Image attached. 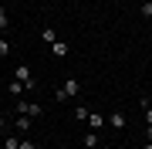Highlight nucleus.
Segmentation results:
<instances>
[{
    "label": "nucleus",
    "instance_id": "nucleus-1",
    "mask_svg": "<svg viewBox=\"0 0 152 149\" xmlns=\"http://www.w3.org/2000/svg\"><path fill=\"white\" fill-rule=\"evenodd\" d=\"M78 95H81V81L71 75L68 81H64V85H61V88L54 92V98H58V102H71V98H78Z\"/></svg>",
    "mask_w": 152,
    "mask_h": 149
},
{
    "label": "nucleus",
    "instance_id": "nucleus-17",
    "mask_svg": "<svg viewBox=\"0 0 152 149\" xmlns=\"http://www.w3.org/2000/svg\"><path fill=\"white\" fill-rule=\"evenodd\" d=\"M20 149H37V142L34 139H20Z\"/></svg>",
    "mask_w": 152,
    "mask_h": 149
},
{
    "label": "nucleus",
    "instance_id": "nucleus-14",
    "mask_svg": "<svg viewBox=\"0 0 152 149\" xmlns=\"http://www.w3.org/2000/svg\"><path fill=\"white\" fill-rule=\"evenodd\" d=\"M139 14L145 17V21H152V0H145V4H139Z\"/></svg>",
    "mask_w": 152,
    "mask_h": 149
},
{
    "label": "nucleus",
    "instance_id": "nucleus-16",
    "mask_svg": "<svg viewBox=\"0 0 152 149\" xmlns=\"http://www.w3.org/2000/svg\"><path fill=\"white\" fill-rule=\"evenodd\" d=\"M7 54H10V41L0 37V58H7Z\"/></svg>",
    "mask_w": 152,
    "mask_h": 149
},
{
    "label": "nucleus",
    "instance_id": "nucleus-20",
    "mask_svg": "<svg viewBox=\"0 0 152 149\" xmlns=\"http://www.w3.org/2000/svg\"><path fill=\"white\" fill-rule=\"evenodd\" d=\"M142 149H152V142H149V139H145V142H142Z\"/></svg>",
    "mask_w": 152,
    "mask_h": 149
},
{
    "label": "nucleus",
    "instance_id": "nucleus-6",
    "mask_svg": "<svg viewBox=\"0 0 152 149\" xmlns=\"http://www.w3.org/2000/svg\"><path fill=\"white\" fill-rule=\"evenodd\" d=\"M108 126L112 129H125V126H129V122H125V112H112V115H108Z\"/></svg>",
    "mask_w": 152,
    "mask_h": 149
},
{
    "label": "nucleus",
    "instance_id": "nucleus-18",
    "mask_svg": "<svg viewBox=\"0 0 152 149\" xmlns=\"http://www.w3.org/2000/svg\"><path fill=\"white\" fill-rule=\"evenodd\" d=\"M145 139H149V142H152V126H145Z\"/></svg>",
    "mask_w": 152,
    "mask_h": 149
},
{
    "label": "nucleus",
    "instance_id": "nucleus-10",
    "mask_svg": "<svg viewBox=\"0 0 152 149\" xmlns=\"http://www.w3.org/2000/svg\"><path fill=\"white\" fill-rule=\"evenodd\" d=\"M31 115H17V122H14V129H17V132H27V129H31Z\"/></svg>",
    "mask_w": 152,
    "mask_h": 149
},
{
    "label": "nucleus",
    "instance_id": "nucleus-13",
    "mask_svg": "<svg viewBox=\"0 0 152 149\" xmlns=\"http://www.w3.org/2000/svg\"><path fill=\"white\" fill-rule=\"evenodd\" d=\"M4 149H20V139L17 136H4Z\"/></svg>",
    "mask_w": 152,
    "mask_h": 149
},
{
    "label": "nucleus",
    "instance_id": "nucleus-8",
    "mask_svg": "<svg viewBox=\"0 0 152 149\" xmlns=\"http://www.w3.org/2000/svg\"><path fill=\"white\" fill-rule=\"evenodd\" d=\"M88 115H91V109H88L85 102H78V105H75V119H78V122H88Z\"/></svg>",
    "mask_w": 152,
    "mask_h": 149
},
{
    "label": "nucleus",
    "instance_id": "nucleus-9",
    "mask_svg": "<svg viewBox=\"0 0 152 149\" xmlns=\"http://www.w3.org/2000/svg\"><path fill=\"white\" fill-rule=\"evenodd\" d=\"M41 41H44V44L51 48V44L58 41V31H54V27H44V31H41Z\"/></svg>",
    "mask_w": 152,
    "mask_h": 149
},
{
    "label": "nucleus",
    "instance_id": "nucleus-3",
    "mask_svg": "<svg viewBox=\"0 0 152 149\" xmlns=\"http://www.w3.org/2000/svg\"><path fill=\"white\" fill-rule=\"evenodd\" d=\"M17 81H24V85H27V92H34V78H31V68L27 65H17Z\"/></svg>",
    "mask_w": 152,
    "mask_h": 149
},
{
    "label": "nucleus",
    "instance_id": "nucleus-15",
    "mask_svg": "<svg viewBox=\"0 0 152 149\" xmlns=\"http://www.w3.org/2000/svg\"><path fill=\"white\" fill-rule=\"evenodd\" d=\"M7 27H10V17H7V10L0 7V31H7Z\"/></svg>",
    "mask_w": 152,
    "mask_h": 149
},
{
    "label": "nucleus",
    "instance_id": "nucleus-21",
    "mask_svg": "<svg viewBox=\"0 0 152 149\" xmlns=\"http://www.w3.org/2000/svg\"><path fill=\"white\" fill-rule=\"evenodd\" d=\"M139 4H145V0H139Z\"/></svg>",
    "mask_w": 152,
    "mask_h": 149
},
{
    "label": "nucleus",
    "instance_id": "nucleus-4",
    "mask_svg": "<svg viewBox=\"0 0 152 149\" xmlns=\"http://www.w3.org/2000/svg\"><path fill=\"white\" fill-rule=\"evenodd\" d=\"M105 122H108V119H105L102 112H91V115H88V122H85V126L91 129V132H98V129H105Z\"/></svg>",
    "mask_w": 152,
    "mask_h": 149
},
{
    "label": "nucleus",
    "instance_id": "nucleus-19",
    "mask_svg": "<svg viewBox=\"0 0 152 149\" xmlns=\"http://www.w3.org/2000/svg\"><path fill=\"white\" fill-rule=\"evenodd\" d=\"M4 126H7V119H4V115H0V132H4Z\"/></svg>",
    "mask_w": 152,
    "mask_h": 149
},
{
    "label": "nucleus",
    "instance_id": "nucleus-11",
    "mask_svg": "<svg viewBox=\"0 0 152 149\" xmlns=\"http://www.w3.org/2000/svg\"><path fill=\"white\" fill-rule=\"evenodd\" d=\"M139 105H142V115H145V126H152V102L149 98H139Z\"/></svg>",
    "mask_w": 152,
    "mask_h": 149
},
{
    "label": "nucleus",
    "instance_id": "nucleus-7",
    "mask_svg": "<svg viewBox=\"0 0 152 149\" xmlns=\"http://www.w3.org/2000/svg\"><path fill=\"white\" fill-rule=\"evenodd\" d=\"M7 92H10V95H14V98H20V95H24V92H27V85H24V81H17V78H14V81H10V85H7Z\"/></svg>",
    "mask_w": 152,
    "mask_h": 149
},
{
    "label": "nucleus",
    "instance_id": "nucleus-2",
    "mask_svg": "<svg viewBox=\"0 0 152 149\" xmlns=\"http://www.w3.org/2000/svg\"><path fill=\"white\" fill-rule=\"evenodd\" d=\"M14 109H17V115H31V119L44 115V105H37V102H24V98H17Z\"/></svg>",
    "mask_w": 152,
    "mask_h": 149
},
{
    "label": "nucleus",
    "instance_id": "nucleus-5",
    "mask_svg": "<svg viewBox=\"0 0 152 149\" xmlns=\"http://www.w3.org/2000/svg\"><path fill=\"white\" fill-rule=\"evenodd\" d=\"M68 51H71V44H68V41H54V44H51V54H54V58H68Z\"/></svg>",
    "mask_w": 152,
    "mask_h": 149
},
{
    "label": "nucleus",
    "instance_id": "nucleus-12",
    "mask_svg": "<svg viewBox=\"0 0 152 149\" xmlns=\"http://www.w3.org/2000/svg\"><path fill=\"white\" fill-rule=\"evenodd\" d=\"M81 146H85V149H98V132H85Z\"/></svg>",
    "mask_w": 152,
    "mask_h": 149
}]
</instances>
